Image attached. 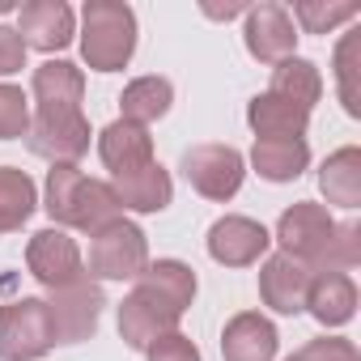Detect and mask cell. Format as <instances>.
<instances>
[{
	"mask_svg": "<svg viewBox=\"0 0 361 361\" xmlns=\"http://www.w3.org/2000/svg\"><path fill=\"white\" fill-rule=\"evenodd\" d=\"M196 298V272L178 259H157L140 272V285L119 306V336L132 348H149L157 336L174 331Z\"/></svg>",
	"mask_w": 361,
	"mask_h": 361,
	"instance_id": "cell-1",
	"label": "cell"
},
{
	"mask_svg": "<svg viewBox=\"0 0 361 361\" xmlns=\"http://www.w3.org/2000/svg\"><path fill=\"white\" fill-rule=\"evenodd\" d=\"M47 213L60 226H77V230H106L111 221H119V200L106 183L81 174L77 166H51L47 174Z\"/></svg>",
	"mask_w": 361,
	"mask_h": 361,
	"instance_id": "cell-2",
	"label": "cell"
},
{
	"mask_svg": "<svg viewBox=\"0 0 361 361\" xmlns=\"http://www.w3.org/2000/svg\"><path fill=\"white\" fill-rule=\"evenodd\" d=\"M136 47V18L119 0H90L85 5V30H81V51L90 68L115 73L132 60Z\"/></svg>",
	"mask_w": 361,
	"mask_h": 361,
	"instance_id": "cell-3",
	"label": "cell"
},
{
	"mask_svg": "<svg viewBox=\"0 0 361 361\" xmlns=\"http://www.w3.org/2000/svg\"><path fill=\"white\" fill-rule=\"evenodd\" d=\"M51 344H56V331H51L47 302L22 298L0 306V357L5 361H35Z\"/></svg>",
	"mask_w": 361,
	"mask_h": 361,
	"instance_id": "cell-4",
	"label": "cell"
},
{
	"mask_svg": "<svg viewBox=\"0 0 361 361\" xmlns=\"http://www.w3.org/2000/svg\"><path fill=\"white\" fill-rule=\"evenodd\" d=\"M90 268L102 276V281H132L149 268V247H145V234L132 226V221H111L106 230L94 234L90 243Z\"/></svg>",
	"mask_w": 361,
	"mask_h": 361,
	"instance_id": "cell-5",
	"label": "cell"
},
{
	"mask_svg": "<svg viewBox=\"0 0 361 361\" xmlns=\"http://www.w3.org/2000/svg\"><path fill=\"white\" fill-rule=\"evenodd\" d=\"M331 234H336V221L327 217V209H323V204H310V200L293 204V209L281 217V226H276V238H281L285 255L302 259L310 272H319V264H323V255H327Z\"/></svg>",
	"mask_w": 361,
	"mask_h": 361,
	"instance_id": "cell-6",
	"label": "cell"
},
{
	"mask_svg": "<svg viewBox=\"0 0 361 361\" xmlns=\"http://www.w3.org/2000/svg\"><path fill=\"white\" fill-rule=\"evenodd\" d=\"M47 314H51V331H56V344H77L85 336H94L98 327V314H102V289L94 281H73V285H60L51 289V302H47Z\"/></svg>",
	"mask_w": 361,
	"mask_h": 361,
	"instance_id": "cell-7",
	"label": "cell"
},
{
	"mask_svg": "<svg viewBox=\"0 0 361 361\" xmlns=\"http://www.w3.org/2000/svg\"><path fill=\"white\" fill-rule=\"evenodd\" d=\"M26 132H30V149L56 166H73L90 149V123L81 111H39Z\"/></svg>",
	"mask_w": 361,
	"mask_h": 361,
	"instance_id": "cell-8",
	"label": "cell"
},
{
	"mask_svg": "<svg viewBox=\"0 0 361 361\" xmlns=\"http://www.w3.org/2000/svg\"><path fill=\"white\" fill-rule=\"evenodd\" d=\"M188 183L209 200H230L243 188V153L230 145H196L183 153Z\"/></svg>",
	"mask_w": 361,
	"mask_h": 361,
	"instance_id": "cell-9",
	"label": "cell"
},
{
	"mask_svg": "<svg viewBox=\"0 0 361 361\" xmlns=\"http://www.w3.org/2000/svg\"><path fill=\"white\" fill-rule=\"evenodd\" d=\"M26 264L47 289L81 281V251L64 230H39L30 238V247H26Z\"/></svg>",
	"mask_w": 361,
	"mask_h": 361,
	"instance_id": "cell-10",
	"label": "cell"
},
{
	"mask_svg": "<svg viewBox=\"0 0 361 361\" xmlns=\"http://www.w3.org/2000/svg\"><path fill=\"white\" fill-rule=\"evenodd\" d=\"M268 230L251 217H221L213 230H209V255L226 268H247L255 264L264 251H268Z\"/></svg>",
	"mask_w": 361,
	"mask_h": 361,
	"instance_id": "cell-11",
	"label": "cell"
},
{
	"mask_svg": "<svg viewBox=\"0 0 361 361\" xmlns=\"http://www.w3.org/2000/svg\"><path fill=\"white\" fill-rule=\"evenodd\" d=\"M306 289H310V268L293 255H272L259 272V298L281 310V314H298L306 310Z\"/></svg>",
	"mask_w": 361,
	"mask_h": 361,
	"instance_id": "cell-12",
	"label": "cell"
},
{
	"mask_svg": "<svg viewBox=\"0 0 361 361\" xmlns=\"http://www.w3.org/2000/svg\"><path fill=\"white\" fill-rule=\"evenodd\" d=\"M293 22L281 5H259L247 13V51L264 64H281V60H293Z\"/></svg>",
	"mask_w": 361,
	"mask_h": 361,
	"instance_id": "cell-13",
	"label": "cell"
},
{
	"mask_svg": "<svg viewBox=\"0 0 361 361\" xmlns=\"http://www.w3.org/2000/svg\"><path fill=\"white\" fill-rule=\"evenodd\" d=\"M22 43L39 51H60L73 43V9L60 0H30L22 9Z\"/></svg>",
	"mask_w": 361,
	"mask_h": 361,
	"instance_id": "cell-14",
	"label": "cell"
},
{
	"mask_svg": "<svg viewBox=\"0 0 361 361\" xmlns=\"http://www.w3.org/2000/svg\"><path fill=\"white\" fill-rule=\"evenodd\" d=\"M226 361H272L276 357V327L264 314H234L221 331Z\"/></svg>",
	"mask_w": 361,
	"mask_h": 361,
	"instance_id": "cell-15",
	"label": "cell"
},
{
	"mask_svg": "<svg viewBox=\"0 0 361 361\" xmlns=\"http://www.w3.org/2000/svg\"><path fill=\"white\" fill-rule=\"evenodd\" d=\"M115 200L119 209H136V213H161L170 204V174L149 161L140 170H128V174H115Z\"/></svg>",
	"mask_w": 361,
	"mask_h": 361,
	"instance_id": "cell-16",
	"label": "cell"
},
{
	"mask_svg": "<svg viewBox=\"0 0 361 361\" xmlns=\"http://www.w3.org/2000/svg\"><path fill=\"white\" fill-rule=\"evenodd\" d=\"M98 153L102 161L115 170V174H128V170H140L153 161V140L140 123H128V119H115L111 128H102L98 136Z\"/></svg>",
	"mask_w": 361,
	"mask_h": 361,
	"instance_id": "cell-17",
	"label": "cell"
},
{
	"mask_svg": "<svg viewBox=\"0 0 361 361\" xmlns=\"http://www.w3.org/2000/svg\"><path fill=\"white\" fill-rule=\"evenodd\" d=\"M306 310L327 323V327H340L353 319L357 310V289L344 272H310V289H306Z\"/></svg>",
	"mask_w": 361,
	"mask_h": 361,
	"instance_id": "cell-18",
	"label": "cell"
},
{
	"mask_svg": "<svg viewBox=\"0 0 361 361\" xmlns=\"http://www.w3.org/2000/svg\"><path fill=\"white\" fill-rule=\"evenodd\" d=\"M247 119L259 132V140H293V136L306 132L310 111L298 106V102H289V98H281V94H259L247 106Z\"/></svg>",
	"mask_w": 361,
	"mask_h": 361,
	"instance_id": "cell-19",
	"label": "cell"
},
{
	"mask_svg": "<svg viewBox=\"0 0 361 361\" xmlns=\"http://www.w3.org/2000/svg\"><path fill=\"white\" fill-rule=\"evenodd\" d=\"M81 68H73L68 60H47L43 68H35L39 111H81Z\"/></svg>",
	"mask_w": 361,
	"mask_h": 361,
	"instance_id": "cell-20",
	"label": "cell"
},
{
	"mask_svg": "<svg viewBox=\"0 0 361 361\" xmlns=\"http://www.w3.org/2000/svg\"><path fill=\"white\" fill-rule=\"evenodd\" d=\"M319 188L327 196V204H340V209H357L361 204V149H340L323 161L319 170Z\"/></svg>",
	"mask_w": 361,
	"mask_h": 361,
	"instance_id": "cell-21",
	"label": "cell"
},
{
	"mask_svg": "<svg viewBox=\"0 0 361 361\" xmlns=\"http://www.w3.org/2000/svg\"><path fill=\"white\" fill-rule=\"evenodd\" d=\"M251 161L264 178H272V183H289V178H298L310 161V149L302 136L293 140H255L251 149Z\"/></svg>",
	"mask_w": 361,
	"mask_h": 361,
	"instance_id": "cell-22",
	"label": "cell"
},
{
	"mask_svg": "<svg viewBox=\"0 0 361 361\" xmlns=\"http://www.w3.org/2000/svg\"><path fill=\"white\" fill-rule=\"evenodd\" d=\"M35 183L26 170H13V166H0V234L9 230H22L35 213Z\"/></svg>",
	"mask_w": 361,
	"mask_h": 361,
	"instance_id": "cell-23",
	"label": "cell"
},
{
	"mask_svg": "<svg viewBox=\"0 0 361 361\" xmlns=\"http://www.w3.org/2000/svg\"><path fill=\"white\" fill-rule=\"evenodd\" d=\"M170 98H174V90H170V81H161V77H140V81H132L128 90H123V98H119V106H123V119L128 123H153V119H161L166 111H170Z\"/></svg>",
	"mask_w": 361,
	"mask_h": 361,
	"instance_id": "cell-24",
	"label": "cell"
},
{
	"mask_svg": "<svg viewBox=\"0 0 361 361\" xmlns=\"http://www.w3.org/2000/svg\"><path fill=\"white\" fill-rule=\"evenodd\" d=\"M268 94H281V98H289V102H298V106L310 111L319 102V94H323L319 68L310 60H281L276 73H272V90Z\"/></svg>",
	"mask_w": 361,
	"mask_h": 361,
	"instance_id": "cell-25",
	"label": "cell"
},
{
	"mask_svg": "<svg viewBox=\"0 0 361 361\" xmlns=\"http://www.w3.org/2000/svg\"><path fill=\"white\" fill-rule=\"evenodd\" d=\"M336 81L348 115H361V35H344L336 47Z\"/></svg>",
	"mask_w": 361,
	"mask_h": 361,
	"instance_id": "cell-26",
	"label": "cell"
},
{
	"mask_svg": "<svg viewBox=\"0 0 361 361\" xmlns=\"http://www.w3.org/2000/svg\"><path fill=\"white\" fill-rule=\"evenodd\" d=\"M361 9L348 5V0H336V5H327V0H302V5H293V18L310 30V35H327L331 26L340 22H353Z\"/></svg>",
	"mask_w": 361,
	"mask_h": 361,
	"instance_id": "cell-27",
	"label": "cell"
},
{
	"mask_svg": "<svg viewBox=\"0 0 361 361\" xmlns=\"http://www.w3.org/2000/svg\"><path fill=\"white\" fill-rule=\"evenodd\" d=\"M361 259V230L348 221V226H336V234H331V243H327V255H323V264H319V272H344V268H353Z\"/></svg>",
	"mask_w": 361,
	"mask_h": 361,
	"instance_id": "cell-28",
	"label": "cell"
},
{
	"mask_svg": "<svg viewBox=\"0 0 361 361\" xmlns=\"http://www.w3.org/2000/svg\"><path fill=\"white\" fill-rule=\"evenodd\" d=\"M30 128V111H26V98L22 90L13 85H0V140H13Z\"/></svg>",
	"mask_w": 361,
	"mask_h": 361,
	"instance_id": "cell-29",
	"label": "cell"
},
{
	"mask_svg": "<svg viewBox=\"0 0 361 361\" xmlns=\"http://www.w3.org/2000/svg\"><path fill=\"white\" fill-rule=\"evenodd\" d=\"M289 361H361L357 348L340 336H323V340H310L302 353H293Z\"/></svg>",
	"mask_w": 361,
	"mask_h": 361,
	"instance_id": "cell-30",
	"label": "cell"
},
{
	"mask_svg": "<svg viewBox=\"0 0 361 361\" xmlns=\"http://www.w3.org/2000/svg\"><path fill=\"white\" fill-rule=\"evenodd\" d=\"M145 353H149V361H200V348H196L188 336H178V331L157 336Z\"/></svg>",
	"mask_w": 361,
	"mask_h": 361,
	"instance_id": "cell-31",
	"label": "cell"
},
{
	"mask_svg": "<svg viewBox=\"0 0 361 361\" xmlns=\"http://www.w3.org/2000/svg\"><path fill=\"white\" fill-rule=\"evenodd\" d=\"M26 64V43L13 26H0V77H9Z\"/></svg>",
	"mask_w": 361,
	"mask_h": 361,
	"instance_id": "cell-32",
	"label": "cell"
},
{
	"mask_svg": "<svg viewBox=\"0 0 361 361\" xmlns=\"http://www.w3.org/2000/svg\"><path fill=\"white\" fill-rule=\"evenodd\" d=\"M204 13L209 18H234V13H243V5H204Z\"/></svg>",
	"mask_w": 361,
	"mask_h": 361,
	"instance_id": "cell-33",
	"label": "cell"
},
{
	"mask_svg": "<svg viewBox=\"0 0 361 361\" xmlns=\"http://www.w3.org/2000/svg\"><path fill=\"white\" fill-rule=\"evenodd\" d=\"M9 9H13V5H9V0H0V13H9Z\"/></svg>",
	"mask_w": 361,
	"mask_h": 361,
	"instance_id": "cell-34",
	"label": "cell"
}]
</instances>
